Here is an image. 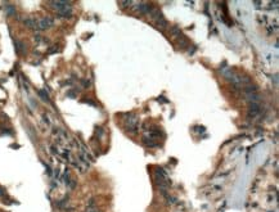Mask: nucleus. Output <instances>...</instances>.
Segmentation results:
<instances>
[{
    "instance_id": "obj_6",
    "label": "nucleus",
    "mask_w": 279,
    "mask_h": 212,
    "mask_svg": "<svg viewBox=\"0 0 279 212\" xmlns=\"http://www.w3.org/2000/svg\"><path fill=\"white\" fill-rule=\"evenodd\" d=\"M58 13H59L61 17L68 18V17H71V15H72V8H71V5L64 7V8H62L61 10H58Z\"/></svg>"
},
{
    "instance_id": "obj_12",
    "label": "nucleus",
    "mask_w": 279,
    "mask_h": 212,
    "mask_svg": "<svg viewBox=\"0 0 279 212\" xmlns=\"http://www.w3.org/2000/svg\"><path fill=\"white\" fill-rule=\"evenodd\" d=\"M81 84H83L84 87H89V86H90V81H89V80H83V82H81Z\"/></svg>"
},
{
    "instance_id": "obj_1",
    "label": "nucleus",
    "mask_w": 279,
    "mask_h": 212,
    "mask_svg": "<svg viewBox=\"0 0 279 212\" xmlns=\"http://www.w3.org/2000/svg\"><path fill=\"white\" fill-rule=\"evenodd\" d=\"M150 15H152V18L154 19V22L157 23V26L160 27V28H166V27H167V21L164 18V15H162L160 9H157V8L152 9L150 10Z\"/></svg>"
},
{
    "instance_id": "obj_10",
    "label": "nucleus",
    "mask_w": 279,
    "mask_h": 212,
    "mask_svg": "<svg viewBox=\"0 0 279 212\" xmlns=\"http://www.w3.org/2000/svg\"><path fill=\"white\" fill-rule=\"evenodd\" d=\"M39 95H40L41 98H42V99L45 100V102H48V103L50 102V99H49L48 94H46V91H44V90H40V91H39Z\"/></svg>"
},
{
    "instance_id": "obj_2",
    "label": "nucleus",
    "mask_w": 279,
    "mask_h": 212,
    "mask_svg": "<svg viewBox=\"0 0 279 212\" xmlns=\"http://www.w3.org/2000/svg\"><path fill=\"white\" fill-rule=\"evenodd\" d=\"M126 116L129 117V119H126V129L131 131V133H137L138 125H139V118L133 113H129Z\"/></svg>"
},
{
    "instance_id": "obj_3",
    "label": "nucleus",
    "mask_w": 279,
    "mask_h": 212,
    "mask_svg": "<svg viewBox=\"0 0 279 212\" xmlns=\"http://www.w3.org/2000/svg\"><path fill=\"white\" fill-rule=\"evenodd\" d=\"M53 25H54V19L50 18V17H44V18H41V19H39V21H37V28H39V31L48 30Z\"/></svg>"
},
{
    "instance_id": "obj_11",
    "label": "nucleus",
    "mask_w": 279,
    "mask_h": 212,
    "mask_svg": "<svg viewBox=\"0 0 279 212\" xmlns=\"http://www.w3.org/2000/svg\"><path fill=\"white\" fill-rule=\"evenodd\" d=\"M5 12H7L8 15H14L15 14V9H14V7H12V5H8Z\"/></svg>"
},
{
    "instance_id": "obj_5",
    "label": "nucleus",
    "mask_w": 279,
    "mask_h": 212,
    "mask_svg": "<svg viewBox=\"0 0 279 212\" xmlns=\"http://www.w3.org/2000/svg\"><path fill=\"white\" fill-rule=\"evenodd\" d=\"M138 10H139V13H142V14H148L150 13V5L148 3H139V5H138Z\"/></svg>"
},
{
    "instance_id": "obj_9",
    "label": "nucleus",
    "mask_w": 279,
    "mask_h": 212,
    "mask_svg": "<svg viewBox=\"0 0 279 212\" xmlns=\"http://www.w3.org/2000/svg\"><path fill=\"white\" fill-rule=\"evenodd\" d=\"M143 143L145 145L150 146V148H154V146H158V144H156V141L152 140V139H148V138H143Z\"/></svg>"
},
{
    "instance_id": "obj_4",
    "label": "nucleus",
    "mask_w": 279,
    "mask_h": 212,
    "mask_svg": "<svg viewBox=\"0 0 279 212\" xmlns=\"http://www.w3.org/2000/svg\"><path fill=\"white\" fill-rule=\"evenodd\" d=\"M260 111H261V108H260V104L259 103H251V106H250V116H252V117H255V116H257L259 113H260Z\"/></svg>"
},
{
    "instance_id": "obj_8",
    "label": "nucleus",
    "mask_w": 279,
    "mask_h": 212,
    "mask_svg": "<svg viewBox=\"0 0 279 212\" xmlns=\"http://www.w3.org/2000/svg\"><path fill=\"white\" fill-rule=\"evenodd\" d=\"M15 49H17V52L19 54H25L26 52V45H25V42L21 41V40H15Z\"/></svg>"
},
{
    "instance_id": "obj_7",
    "label": "nucleus",
    "mask_w": 279,
    "mask_h": 212,
    "mask_svg": "<svg viewBox=\"0 0 279 212\" xmlns=\"http://www.w3.org/2000/svg\"><path fill=\"white\" fill-rule=\"evenodd\" d=\"M25 25H26L27 27H30V28L35 30V31H39V28H37V21H36V19H34V18H27V19H25Z\"/></svg>"
}]
</instances>
